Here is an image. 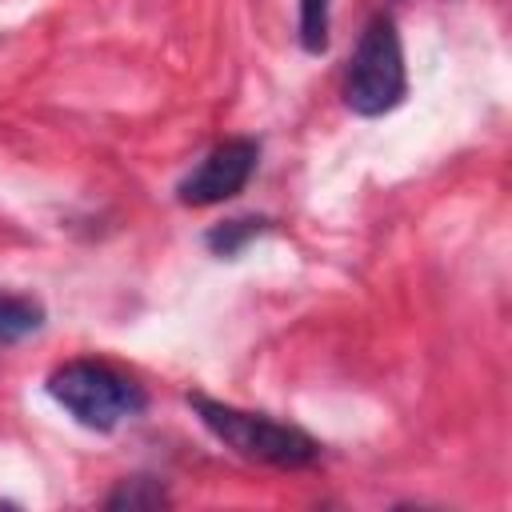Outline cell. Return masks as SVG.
<instances>
[{
  "label": "cell",
  "mask_w": 512,
  "mask_h": 512,
  "mask_svg": "<svg viewBox=\"0 0 512 512\" xmlns=\"http://www.w3.org/2000/svg\"><path fill=\"white\" fill-rule=\"evenodd\" d=\"M256 160H260L256 140H248V136L220 140V144L176 184V200H180L184 208H212V204H224V200H232V196L252 180Z\"/></svg>",
  "instance_id": "cell-4"
},
{
  "label": "cell",
  "mask_w": 512,
  "mask_h": 512,
  "mask_svg": "<svg viewBox=\"0 0 512 512\" xmlns=\"http://www.w3.org/2000/svg\"><path fill=\"white\" fill-rule=\"evenodd\" d=\"M408 92L404 72V48L392 16H372L348 56L344 72V104L356 116H384L392 112Z\"/></svg>",
  "instance_id": "cell-3"
},
{
  "label": "cell",
  "mask_w": 512,
  "mask_h": 512,
  "mask_svg": "<svg viewBox=\"0 0 512 512\" xmlns=\"http://www.w3.org/2000/svg\"><path fill=\"white\" fill-rule=\"evenodd\" d=\"M48 396L84 428L112 432L116 424L144 412V388L104 360H64L48 376Z\"/></svg>",
  "instance_id": "cell-2"
},
{
  "label": "cell",
  "mask_w": 512,
  "mask_h": 512,
  "mask_svg": "<svg viewBox=\"0 0 512 512\" xmlns=\"http://www.w3.org/2000/svg\"><path fill=\"white\" fill-rule=\"evenodd\" d=\"M104 508H128V512H136V508H168V492L152 476H132V480H120L116 492H108Z\"/></svg>",
  "instance_id": "cell-6"
},
{
  "label": "cell",
  "mask_w": 512,
  "mask_h": 512,
  "mask_svg": "<svg viewBox=\"0 0 512 512\" xmlns=\"http://www.w3.org/2000/svg\"><path fill=\"white\" fill-rule=\"evenodd\" d=\"M192 412L200 416V424L236 456L268 464V468H308L320 460V440H312L304 428L272 420L264 412H248L224 400H212L204 392H188Z\"/></svg>",
  "instance_id": "cell-1"
},
{
  "label": "cell",
  "mask_w": 512,
  "mask_h": 512,
  "mask_svg": "<svg viewBox=\"0 0 512 512\" xmlns=\"http://www.w3.org/2000/svg\"><path fill=\"white\" fill-rule=\"evenodd\" d=\"M44 324V308L28 296H0V340H20Z\"/></svg>",
  "instance_id": "cell-7"
},
{
  "label": "cell",
  "mask_w": 512,
  "mask_h": 512,
  "mask_svg": "<svg viewBox=\"0 0 512 512\" xmlns=\"http://www.w3.org/2000/svg\"><path fill=\"white\" fill-rule=\"evenodd\" d=\"M300 48L308 56L328 52V0H300Z\"/></svg>",
  "instance_id": "cell-8"
},
{
  "label": "cell",
  "mask_w": 512,
  "mask_h": 512,
  "mask_svg": "<svg viewBox=\"0 0 512 512\" xmlns=\"http://www.w3.org/2000/svg\"><path fill=\"white\" fill-rule=\"evenodd\" d=\"M264 232H268V220H264V216H236V220H224V224L208 228L204 244L212 248V256L236 260V256H240L256 236H264Z\"/></svg>",
  "instance_id": "cell-5"
}]
</instances>
